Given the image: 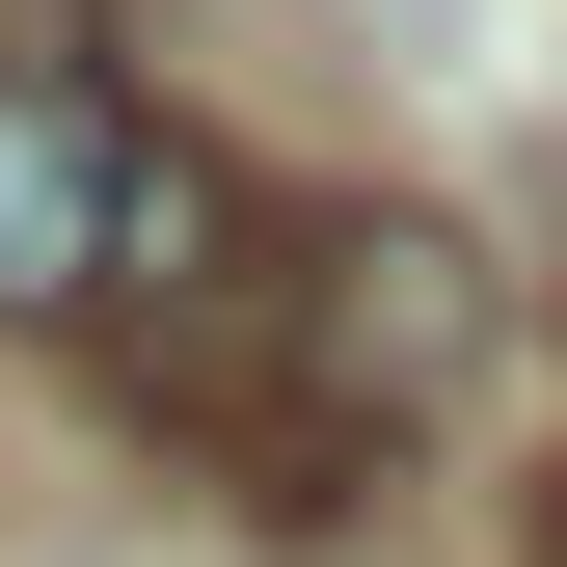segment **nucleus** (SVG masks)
<instances>
[{
	"instance_id": "obj_1",
	"label": "nucleus",
	"mask_w": 567,
	"mask_h": 567,
	"mask_svg": "<svg viewBox=\"0 0 567 567\" xmlns=\"http://www.w3.org/2000/svg\"><path fill=\"white\" fill-rule=\"evenodd\" d=\"M486 351H514V270L460 217H324V244H270V298L189 379H135V433H189L217 514H270V540H351L379 460H433L486 405Z\"/></svg>"
},
{
	"instance_id": "obj_2",
	"label": "nucleus",
	"mask_w": 567,
	"mask_h": 567,
	"mask_svg": "<svg viewBox=\"0 0 567 567\" xmlns=\"http://www.w3.org/2000/svg\"><path fill=\"white\" fill-rule=\"evenodd\" d=\"M244 298H270V189L189 109H135L82 28H28V54H0V324H54L135 405V379H189Z\"/></svg>"
},
{
	"instance_id": "obj_3",
	"label": "nucleus",
	"mask_w": 567,
	"mask_h": 567,
	"mask_svg": "<svg viewBox=\"0 0 567 567\" xmlns=\"http://www.w3.org/2000/svg\"><path fill=\"white\" fill-rule=\"evenodd\" d=\"M540 567H567V486H540Z\"/></svg>"
}]
</instances>
